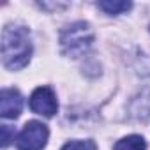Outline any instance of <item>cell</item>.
<instances>
[{"instance_id": "obj_5", "label": "cell", "mask_w": 150, "mask_h": 150, "mask_svg": "<svg viewBox=\"0 0 150 150\" xmlns=\"http://www.w3.org/2000/svg\"><path fill=\"white\" fill-rule=\"evenodd\" d=\"M23 108V97L14 88H4L0 92V117L18 118Z\"/></svg>"}, {"instance_id": "obj_8", "label": "cell", "mask_w": 150, "mask_h": 150, "mask_svg": "<svg viewBox=\"0 0 150 150\" xmlns=\"http://www.w3.org/2000/svg\"><path fill=\"white\" fill-rule=\"evenodd\" d=\"M62 150H97V145L92 139H74L65 143Z\"/></svg>"}, {"instance_id": "obj_9", "label": "cell", "mask_w": 150, "mask_h": 150, "mask_svg": "<svg viewBox=\"0 0 150 150\" xmlns=\"http://www.w3.org/2000/svg\"><path fill=\"white\" fill-rule=\"evenodd\" d=\"M14 138V129H11L9 125H2V146L6 148Z\"/></svg>"}, {"instance_id": "obj_3", "label": "cell", "mask_w": 150, "mask_h": 150, "mask_svg": "<svg viewBox=\"0 0 150 150\" xmlns=\"http://www.w3.org/2000/svg\"><path fill=\"white\" fill-rule=\"evenodd\" d=\"M48 127L42 122L30 120L25 124L21 132L16 138L18 150H42L48 141Z\"/></svg>"}, {"instance_id": "obj_6", "label": "cell", "mask_w": 150, "mask_h": 150, "mask_svg": "<svg viewBox=\"0 0 150 150\" xmlns=\"http://www.w3.org/2000/svg\"><path fill=\"white\" fill-rule=\"evenodd\" d=\"M113 150H146V143L141 136L132 134V136H125L120 141H117Z\"/></svg>"}, {"instance_id": "obj_2", "label": "cell", "mask_w": 150, "mask_h": 150, "mask_svg": "<svg viewBox=\"0 0 150 150\" xmlns=\"http://www.w3.org/2000/svg\"><path fill=\"white\" fill-rule=\"evenodd\" d=\"M92 42H94V32H92L90 25L85 21L71 23L60 34L62 51L72 58L83 57L92 48Z\"/></svg>"}, {"instance_id": "obj_1", "label": "cell", "mask_w": 150, "mask_h": 150, "mask_svg": "<svg viewBox=\"0 0 150 150\" xmlns=\"http://www.w3.org/2000/svg\"><path fill=\"white\" fill-rule=\"evenodd\" d=\"M32 57L30 32L23 25H7L2 32V62L11 71L23 69Z\"/></svg>"}, {"instance_id": "obj_7", "label": "cell", "mask_w": 150, "mask_h": 150, "mask_svg": "<svg viewBox=\"0 0 150 150\" xmlns=\"http://www.w3.org/2000/svg\"><path fill=\"white\" fill-rule=\"evenodd\" d=\"M132 7L131 2H120V0H106V2H99V9H103L110 16H117L122 13H127Z\"/></svg>"}, {"instance_id": "obj_4", "label": "cell", "mask_w": 150, "mask_h": 150, "mask_svg": "<svg viewBox=\"0 0 150 150\" xmlns=\"http://www.w3.org/2000/svg\"><path fill=\"white\" fill-rule=\"evenodd\" d=\"M30 110L34 113H39V115H44V117H53L58 110L55 92L50 87L35 88L30 96Z\"/></svg>"}]
</instances>
